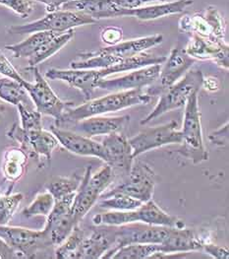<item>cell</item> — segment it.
Wrapping results in <instances>:
<instances>
[{
    "label": "cell",
    "instance_id": "cell-36",
    "mask_svg": "<svg viewBox=\"0 0 229 259\" xmlns=\"http://www.w3.org/2000/svg\"><path fill=\"white\" fill-rule=\"evenodd\" d=\"M142 204H143L142 201L135 199L128 195L115 193L102 198V200L98 205L100 208H103V209H110V210H116V211H128V210H135L139 208Z\"/></svg>",
    "mask_w": 229,
    "mask_h": 259
},
{
    "label": "cell",
    "instance_id": "cell-13",
    "mask_svg": "<svg viewBox=\"0 0 229 259\" xmlns=\"http://www.w3.org/2000/svg\"><path fill=\"white\" fill-rule=\"evenodd\" d=\"M75 194L76 193H72L55 200L51 212L47 216L43 231L46 233L53 246H58L65 241L74 227L78 225L72 215V204Z\"/></svg>",
    "mask_w": 229,
    "mask_h": 259
},
{
    "label": "cell",
    "instance_id": "cell-21",
    "mask_svg": "<svg viewBox=\"0 0 229 259\" xmlns=\"http://www.w3.org/2000/svg\"><path fill=\"white\" fill-rule=\"evenodd\" d=\"M91 229V235L85 236L82 242L81 259L102 258L115 245L116 226L100 225Z\"/></svg>",
    "mask_w": 229,
    "mask_h": 259
},
{
    "label": "cell",
    "instance_id": "cell-19",
    "mask_svg": "<svg viewBox=\"0 0 229 259\" xmlns=\"http://www.w3.org/2000/svg\"><path fill=\"white\" fill-rule=\"evenodd\" d=\"M130 121L129 115L122 116H101L95 115L78 121L71 122L66 126H71L72 131L89 138L97 135H108L124 128Z\"/></svg>",
    "mask_w": 229,
    "mask_h": 259
},
{
    "label": "cell",
    "instance_id": "cell-43",
    "mask_svg": "<svg viewBox=\"0 0 229 259\" xmlns=\"http://www.w3.org/2000/svg\"><path fill=\"white\" fill-rule=\"evenodd\" d=\"M203 249L207 253H209L213 258L217 259H228L229 251L227 247L214 245L210 242H205L203 245Z\"/></svg>",
    "mask_w": 229,
    "mask_h": 259
},
{
    "label": "cell",
    "instance_id": "cell-22",
    "mask_svg": "<svg viewBox=\"0 0 229 259\" xmlns=\"http://www.w3.org/2000/svg\"><path fill=\"white\" fill-rule=\"evenodd\" d=\"M205 241L190 229L169 227L164 241L160 243L161 254L183 253L203 249Z\"/></svg>",
    "mask_w": 229,
    "mask_h": 259
},
{
    "label": "cell",
    "instance_id": "cell-46",
    "mask_svg": "<svg viewBox=\"0 0 229 259\" xmlns=\"http://www.w3.org/2000/svg\"><path fill=\"white\" fill-rule=\"evenodd\" d=\"M34 2H40L46 6V11L48 12H53L61 9V7L66 4L69 1L72 0H33Z\"/></svg>",
    "mask_w": 229,
    "mask_h": 259
},
{
    "label": "cell",
    "instance_id": "cell-3",
    "mask_svg": "<svg viewBox=\"0 0 229 259\" xmlns=\"http://www.w3.org/2000/svg\"><path fill=\"white\" fill-rule=\"evenodd\" d=\"M91 170L92 167H87L72 204V215L76 224L84 219L100 195L115 181L113 170L108 165L93 176Z\"/></svg>",
    "mask_w": 229,
    "mask_h": 259
},
{
    "label": "cell",
    "instance_id": "cell-7",
    "mask_svg": "<svg viewBox=\"0 0 229 259\" xmlns=\"http://www.w3.org/2000/svg\"><path fill=\"white\" fill-rule=\"evenodd\" d=\"M26 70L33 72L34 82L23 80L21 85L25 88L31 98L36 110L41 114L49 115L58 120L64 111L69 107L73 106V103L64 102L58 98V95L51 89L45 78L39 72L37 66L27 67Z\"/></svg>",
    "mask_w": 229,
    "mask_h": 259
},
{
    "label": "cell",
    "instance_id": "cell-10",
    "mask_svg": "<svg viewBox=\"0 0 229 259\" xmlns=\"http://www.w3.org/2000/svg\"><path fill=\"white\" fill-rule=\"evenodd\" d=\"M169 227L153 226L142 222L129 223L116 226L115 245L102 258H111L115 251L131 243H158L164 241Z\"/></svg>",
    "mask_w": 229,
    "mask_h": 259
},
{
    "label": "cell",
    "instance_id": "cell-24",
    "mask_svg": "<svg viewBox=\"0 0 229 259\" xmlns=\"http://www.w3.org/2000/svg\"><path fill=\"white\" fill-rule=\"evenodd\" d=\"M61 9L83 13L96 21L120 17L121 10L112 0H72L64 4Z\"/></svg>",
    "mask_w": 229,
    "mask_h": 259
},
{
    "label": "cell",
    "instance_id": "cell-6",
    "mask_svg": "<svg viewBox=\"0 0 229 259\" xmlns=\"http://www.w3.org/2000/svg\"><path fill=\"white\" fill-rule=\"evenodd\" d=\"M178 30L182 34L198 36L212 41H225V20L212 5L203 12L182 16L179 20Z\"/></svg>",
    "mask_w": 229,
    "mask_h": 259
},
{
    "label": "cell",
    "instance_id": "cell-38",
    "mask_svg": "<svg viewBox=\"0 0 229 259\" xmlns=\"http://www.w3.org/2000/svg\"><path fill=\"white\" fill-rule=\"evenodd\" d=\"M21 118V127L25 130H42L41 113L22 104L17 106Z\"/></svg>",
    "mask_w": 229,
    "mask_h": 259
},
{
    "label": "cell",
    "instance_id": "cell-25",
    "mask_svg": "<svg viewBox=\"0 0 229 259\" xmlns=\"http://www.w3.org/2000/svg\"><path fill=\"white\" fill-rule=\"evenodd\" d=\"M163 40V36L156 34L148 37L134 38L126 41H120L113 46L106 48H101L97 51H94L97 55L116 56L120 58H125L129 56L138 55L151 48L160 45Z\"/></svg>",
    "mask_w": 229,
    "mask_h": 259
},
{
    "label": "cell",
    "instance_id": "cell-45",
    "mask_svg": "<svg viewBox=\"0 0 229 259\" xmlns=\"http://www.w3.org/2000/svg\"><path fill=\"white\" fill-rule=\"evenodd\" d=\"M21 257L18 252H16L11 246H9L5 241L0 238V258L11 259Z\"/></svg>",
    "mask_w": 229,
    "mask_h": 259
},
{
    "label": "cell",
    "instance_id": "cell-37",
    "mask_svg": "<svg viewBox=\"0 0 229 259\" xmlns=\"http://www.w3.org/2000/svg\"><path fill=\"white\" fill-rule=\"evenodd\" d=\"M23 199L24 195L20 192L0 195V226L8 225Z\"/></svg>",
    "mask_w": 229,
    "mask_h": 259
},
{
    "label": "cell",
    "instance_id": "cell-18",
    "mask_svg": "<svg viewBox=\"0 0 229 259\" xmlns=\"http://www.w3.org/2000/svg\"><path fill=\"white\" fill-rule=\"evenodd\" d=\"M45 77L50 80H59L67 83L84 94L86 100H90L98 82L102 79L98 69H58L50 68L45 72Z\"/></svg>",
    "mask_w": 229,
    "mask_h": 259
},
{
    "label": "cell",
    "instance_id": "cell-33",
    "mask_svg": "<svg viewBox=\"0 0 229 259\" xmlns=\"http://www.w3.org/2000/svg\"><path fill=\"white\" fill-rule=\"evenodd\" d=\"M160 249L158 243H131L118 248L111 258H150L154 253L160 252Z\"/></svg>",
    "mask_w": 229,
    "mask_h": 259
},
{
    "label": "cell",
    "instance_id": "cell-48",
    "mask_svg": "<svg viewBox=\"0 0 229 259\" xmlns=\"http://www.w3.org/2000/svg\"><path fill=\"white\" fill-rule=\"evenodd\" d=\"M4 111H5V108H4V106L0 103V119H1V117H2V114H3Z\"/></svg>",
    "mask_w": 229,
    "mask_h": 259
},
{
    "label": "cell",
    "instance_id": "cell-2",
    "mask_svg": "<svg viewBox=\"0 0 229 259\" xmlns=\"http://www.w3.org/2000/svg\"><path fill=\"white\" fill-rule=\"evenodd\" d=\"M198 95L199 91L193 93L185 105L183 128L180 130L182 135L181 147L177 150L181 156L191 160L195 165L209 159V153L203 140Z\"/></svg>",
    "mask_w": 229,
    "mask_h": 259
},
{
    "label": "cell",
    "instance_id": "cell-14",
    "mask_svg": "<svg viewBox=\"0 0 229 259\" xmlns=\"http://www.w3.org/2000/svg\"><path fill=\"white\" fill-rule=\"evenodd\" d=\"M196 63V59L189 56L184 49H172L166 58L163 68H161L158 79L147 90L151 97L159 96L161 91L170 87L186 74Z\"/></svg>",
    "mask_w": 229,
    "mask_h": 259
},
{
    "label": "cell",
    "instance_id": "cell-39",
    "mask_svg": "<svg viewBox=\"0 0 229 259\" xmlns=\"http://www.w3.org/2000/svg\"><path fill=\"white\" fill-rule=\"evenodd\" d=\"M0 5L8 7L22 18L29 17L35 9L33 0H0Z\"/></svg>",
    "mask_w": 229,
    "mask_h": 259
},
{
    "label": "cell",
    "instance_id": "cell-31",
    "mask_svg": "<svg viewBox=\"0 0 229 259\" xmlns=\"http://www.w3.org/2000/svg\"><path fill=\"white\" fill-rule=\"evenodd\" d=\"M74 37V29L59 34L56 37L46 41L35 55L28 58L29 67L37 66L39 63L54 56L62 48H64Z\"/></svg>",
    "mask_w": 229,
    "mask_h": 259
},
{
    "label": "cell",
    "instance_id": "cell-40",
    "mask_svg": "<svg viewBox=\"0 0 229 259\" xmlns=\"http://www.w3.org/2000/svg\"><path fill=\"white\" fill-rule=\"evenodd\" d=\"M0 74L6 78L13 79L21 83L24 78L21 76L18 70L11 64L9 59L4 56V54L0 51Z\"/></svg>",
    "mask_w": 229,
    "mask_h": 259
},
{
    "label": "cell",
    "instance_id": "cell-4",
    "mask_svg": "<svg viewBox=\"0 0 229 259\" xmlns=\"http://www.w3.org/2000/svg\"><path fill=\"white\" fill-rule=\"evenodd\" d=\"M203 80L204 75L202 71H188L176 83L161 91L159 94V101L155 108L144 119H142L140 123L142 125L148 124L154 118L168 111L184 107L192 94L196 91H200Z\"/></svg>",
    "mask_w": 229,
    "mask_h": 259
},
{
    "label": "cell",
    "instance_id": "cell-5",
    "mask_svg": "<svg viewBox=\"0 0 229 259\" xmlns=\"http://www.w3.org/2000/svg\"><path fill=\"white\" fill-rule=\"evenodd\" d=\"M96 19L83 13L59 9L53 12H48L44 17L24 25H13L8 28L9 34L24 35L33 34L36 32H53L65 33L74 28L96 23Z\"/></svg>",
    "mask_w": 229,
    "mask_h": 259
},
{
    "label": "cell",
    "instance_id": "cell-30",
    "mask_svg": "<svg viewBox=\"0 0 229 259\" xmlns=\"http://www.w3.org/2000/svg\"><path fill=\"white\" fill-rule=\"evenodd\" d=\"M0 100L16 107L22 104L33 109L34 105L21 83L6 77L0 79Z\"/></svg>",
    "mask_w": 229,
    "mask_h": 259
},
{
    "label": "cell",
    "instance_id": "cell-32",
    "mask_svg": "<svg viewBox=\"0 0 229 259\" xmlns=\"http://www.w3.org/2000/svg\"><path fill=\"white\" fill-rule=\"evenodd\" d=\"M85 238V232L79 227H74L71 234L55 250V257L58 259H81V247Z\"/></svg>",
    "mask_w": 229,
    "mask_h": 259
},
{
    "label": "cell",
    "instance_id": "cell-35",
    "mask_svg": "<svg viewBox=\"0 0 229 259\" xmlns=\"http://www.w3.org/2000/svg\"><path fill=\"white\" fill-rule=\"evenodd\" d=\"M55 203L54 197L47 190L45 192H41L38 194L35 200L27 206L23 211L22 215L25 218H32L35 216H45L51 212Z\"/></svg>",
    "mask_w": 229,
    "mask_h": 259
},
{
    "label": "cell",
    "instance_id": "cell-1",
    "mask_svg": "<svg viewBox=\"0 0 229 259\" xmlns=\"http://www.w3.org/2000/svg\"><path fill=\"white\" fill-rule=\"evenodd\" d=\"M153 97L144 90H127L113 93L95 100H89L85 104L69 107L62 116L55 120V126L64 127L67 124L87 117L101 115L108 112L124 110L137 105H148Z\"/></svg>",
    "mask_w": 229,
    "mask_h": 259
},
{
    "label": "cell",
    "instance_id": "cell-44",
    "mask_svg": "<svg viewBox=\"0 0 229 259\" xmlns=\"http://www.w3.org/2000/svg\"><path fill=\"white\" fill-rule=\"evenodd\" d=\"M115 4L122 9H136L144 7L146 4L152 2H165L166 0H112Z\"/></svg>",
    "mask_w": 229,
    "mask_h": 259
},
{
    "label": "cell",
    "instance_id": "cell-9",
    "mask_svg": "<svg viewBox=\"0 0 229 259\" xmlns=\"http://www.w3.org/2000/svg\"><path fill=\"white\" fill-rule=\"evenodd\" d=\"M7 136L20 144L28 157L50 161L52 153L59 146L56 137L46 130H25L17 123L7 132Z\"/></svg>",
    "mask_w": 229,
    "mask_h": 259
},
{
    "label": "cell",
    "instance_id": "cell-27",
    "mask_svg": "<svg viewBox=\"0 0 229 259\" xmlns=\"http://www.w3.org/2000/svg\"><path fill=\"white\" fill-rule=\"evenodd\" d=\"M166 56H153L147 53H140L135 56H129L123 58L119 63L115 64L112 66L98 69L99 74L102 79L109 75L118 73V72H125V71H133L136 69H140L143 67H147L154 64H162L166 60Z\"/></svg>",
    "mask_w": 229,
    "mask_h": 259
},
{
    "label": "cell",
    "instance_id": "cell-41",
    "mask_svg": "<svg viewBox=\"0 0 229 259\" xmlns=\"http://www.w3.org/2000/svg\"><path fill=\"white\" fill-rule=\"evenodd\" d=\"M100 37L103 42L113 46L122 40L123 31L117 27H107L101 31Z\"/></svg>",
    "mask_w": 229,
    "mask_h": 259
},
{
    "label": "cell",
    "instance_id": "cell-11",
    "mask_svg": "<svg viewBox=\"0 0 229 259\" xmlns=\"http://www.w3.org/2000/svg\"><path fill=\"white\" fill-rule=\"evenodd\" d=\"M154 184L153 169L147 164L138 162L132 165L130 172L125 177V180L120 185H116L115 188L106 193H102L100 198L120 193L133 197L144 203L152 199Z\"/></svg>",
    "mask_w": 229,
    "mask_h": 259
},
{
    "label": "cell",
    "instance_id": "cell-47",
    "mask_svg": "<svg viewBox=\"0 0 229 259\" xmlns=\"http://www.w3.org/2000/svg\"><path fill=\"white\" fill-rule=\"evenodd\" d=\"M202 87H205L207 90H209L210 92H214V91L218 90L219 82H218V80L216 78H213V77H210L208 79L204 78Z\"/></svg>",
    "mask_w": 229,
    "mask_h": 259
},
{
    "label": "cell",
    "instance_id": "cell-42",
    "mask_svg": "<svg viewBox=\"0 0 229 259\" xmlns=\"http://www.w3.org/2000/svg\"><path fill=\"white\" fill-rule=\"evenodd\" d=\"M209 139L212 144L218 147H225L228 143V121L219 130L210 133Z\"/></svg>",
    "mask_w": 229,
    "mask_h": 259
},
{
    "label": "cell",
    "instance_id": "cell-49",
    "mask_svg": "<svg viewBox=\"0 0 229 259\" xmlns=\"http://www.w3.org/2000/svg\"><path fill=\"white\" fill-rule=\"evenodd\" d=\"M0 195H1V193H0Z\"/></svg>",
    "mask_w": 229,
    "mask_h": 259
},
{
    "label": "cell",
    "instance_id": "cell-17",
    "mask_svg": "<svg viewBox=\"0 0 229 259\" xmlns=\"http://www.w3.org/2000/svg\"><path fill=\"white\" fill-rule=\"evenodd\" d=\"M50 132L56 137L59 145H62L69 152L79 156L96 157L105 162V151L101 143L72 130L58 127L54 124L50 126Z\"/></svg>",
    "mask_w": 229,
    "mask_h": 259
},
{
    "label": "cell",
    "instance_id": "cell-34",
    "mask_svg": "<svg viewBox=\"0 0 229 259\" xmlns=\"http://www.w3.org/2000/svg\"><path fill=\"white\" fill-rule=\"evenodd\" d=\"M83 178V177H82ZM82 178L73 177H56L46 185V189L54 197V200L63 198L72 193H76Z\"/></svg>",
    "mask_w": 229,
    "mask_h": 259
},
{
    "label": "cell",
    "instance_id": "cell-16",
    "mask_svg": "<svg viewBox=\"0 0 229 259\" xmlns=\"http://www.w3.org/2000/svg\"><path fill=\"white\" fill-rule=\"evenodd\" d=\"M161 70V64H154L140 69L133 70L129 74L115 79H101L97 88L107 91H127L143 90L145 87L151 86L158 79Z\"/></svg>",
    "mask_w": 229,
    "mask_h": 259
},
{
    "label": "cell",
    "instance_id": "cell-20",
    "mask_svg": "<svg viewBox=\"0 0 229 259\" xmlns=\"http://www.w3.org/2000/svg\"><path fill=\"white\" fill-rule=\"evenodd\" d=\"M185 52L198 60H212L219 67L228 69L229 47L225 41H212L198 36H190Z\"/></svg>",
    "mask_w": 229,
    "mask_h": 259
},
{
    "label": "cell",
    "instance_id": "cell-15",
    "mask_svg": "<svg viewBox=\"0 0 229 259\" xmlns=\"http://www.w3.org/2000/svg\"><path fill=\"white\" fill-rule=\"evenodd\" d=\"M105 151V163L112 168L115 176L126 177L133 165L132 148L126 136L117 132L108 134L101 142Z\"/></svg>",
    "mask_w": 229,
    "mask_h": 259
},
{
    "label": "cell",
    "instance_id": "cell-8",
    "mask_svg": "<svg viewBox=\"0 0 229 259\" xmlns=\"http://www.w3.org/2000/svg\"><path fill=\"white\" fill-rule=\"evenodd\" d=\"M0 238L24 258H35L38 251L53 246L43 230L5 225L0 226Z\"/></svg>",
    "mask_w": 229,
    "mask_h": 259
},
{
    "label": "cell",
    "instance_id": "cell-29",
    "mask_svg": "<svg viewBox=\"0 0 229 259\" xmlns=\"http://www.w3.org/2000/svg\"><path fill=\"white\" fill-rule=\"evenodd\" d=\"M58 35L59 33H53V32H36L21 42L5 46V49L11 52L15 58H21V57L29 58L38 52V50L46 41L56 37Z\"/></svg>",
    "mask_w": 229,
    "mask_h": 259
},
{
    "label": "cell",
    "instance_id": "cell-12",
    "mask_svg": "<svg viewBox=\"0 0 229 259\" xmlns=\"http://www.w3.org/2000/svg\"><path fill=\"white\" fill-rule=\"evenodd\" d=\"M177 127L178 123L175 120H171L168 123L143 130L129 139L134 159L153 149L174 143L180 144L182 135Z\"/></svg>",
    "mask_w": 229,
    "mask_h": 259
},
{
    "label": "cell",
    "instance_id": "cell-28",
    "mask_svg": "<svg viewBox=\"0 0 229 259\" xmlns=\"http://www.w3.org/2000/svg\"><path fill=\"white\" fill-rule=\"evenodd\" d=\"M136 215L138 222L161 227H183V223L178 221L176 217L164 212L153 199L144 202L139 208H137Z\"/></svg>",
    "mask_w": 229,
    "mask_h": 259
},
{
    "label": "cell",
    "instance_id": "cell-26",
    "mask_svg": "<svg viewBox=\"0 0 229 259\" xmlns=\"http://www.w3.org/2000/svg\"><path fill=\"white\" fill-rule=\"evenodd\" d=\"M28 158V155L20 147H10L5 150L1 170L6 182L14 185L23 178L27 169Z\"/></svg>",
    "mask_w": 229,
    "mask_h": 259
},
{
    "label": "cell",
    "instance_id": "cell-23",
    "mask_svg": "<svg viewBox=\"0 0 229 259\" xmlns=\"http://www.w3.org/2000/svg\"><path fill=\"white\" fill-rule=\"evenodd\" d=\"M193 3H194V0H176L171 2H163L157 5L144 6L136 9L121 8L120 17L131 16L141 21H152L155 19L182 13Z\"/></svg>",
    "mask_w": 229,
    "mask_h": 259
}]
</instances>
